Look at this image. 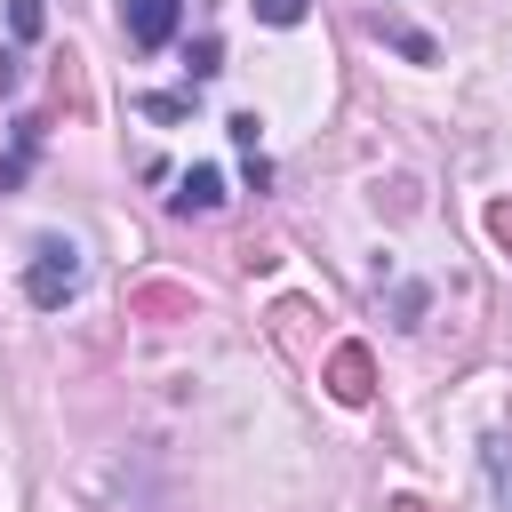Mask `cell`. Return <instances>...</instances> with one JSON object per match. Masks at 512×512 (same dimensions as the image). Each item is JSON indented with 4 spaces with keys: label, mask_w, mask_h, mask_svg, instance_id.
Listing matches in <instances>:
<instances>
[{
    "label": "cell",
    "mask_w": 512,
    "mask_h": 512,
    "mask_svg": "<svg viewBox=\"0 0 512 512\" xmlns=\"http://www.w3.org/2000/svg\"><path fill=\"white\" fill-rule=\"evenodd\" d=\"M184 64H192V80H208V72H224V48H216V40H192Z\"/></svg>",
    "instance_id": "9c48e42d"
},
{
    "label": "cell",
    "mask_w": 512,
    "mask_h": 512,
    "mask_svg": "<svg viewBox=\"0 0 512 512\" xmlns=\"http://www.w3.org/2000/svg\"><path fill=\"white\" fill-rule=\"evenodd\" d=\"M184 24V0H120V32L128 48H168Z\"/></svg>",
    "instance_id": "7a4b0ae2"
},
{
    "label": "cell",
    "mask_w": 512,
    "mask_h": 512,
    "mask_svg": "<svg viewBox=\"0 0 512 512\" xmlns=\"http://www.w3.org/2000/svg\"><path fill=\"white\" fill-rule=\"evenodd\" d=\"M24 296L40 304V312H56V304H72L80 296V248L72 240H32V264H24Z\"/></svg>",
    "instance_id": "6da1fadb"
},
{
    "label": "cell",
    "mask_w": 512,
    "mask_h": 512,
    "mask_svg": "<svg viewBox=\"0 0 512 512\" xmlns=\"http://www.w3.org/2000/svg\"><path fill=\"white\" fill-rule=\"evenodd\" d=\"M32 152H40V120H24V128H16V152L0 160V192H16V184H24V168H32Z\"/></svg>",
    "instance_id": "8992f818"
},
{
    "label": "cell",
    "mask_w": 512,
    "mask_h": 512,
    "mask_svg": "<svg viewBox=\"0 0 512 512\" xmlns=\"http://www.w3.org/2000/svg\"><path fill=\"white\" fill-rule=\"evenodd\" d=\"M488 480H496V504L512 512V440H488Z\"/></svg>",
    "instance_id": "ba28073f"
},
{
    "label": "cell",
    "mask_w": 512,
    "mask_h": 512,
    "mask_svg": "<svg viewBox=\"0 0 512 512\" xmlns=\"http://www.w3.org/2000/svg\"><path fill=\"white\" fill-rule=\"evenodd\" d=\"M224 128H232V144H240V152H256V128H264V120H256V112H232Z\"/></svg>",
    "instance_id": "8fae6325"
},
{
    "label": "cell",
    "mask_w": 512,
    "mask_h": 512,
    "mask_svg": "<svg viewBox=\"0 0 512 512\" xmlns=\"http://www.w3.org/2000/svg\"><path fill=\"white\" fill-rule=\"evenodd\" d=\"M336 400H368V352L360 344L336 352Z\"/></svg>",
    "instance_id": "5b68a950"
},
{
    "label": "cell",
    "mask_w": 512,
    "mask_h": 512,
    "mask_svg": "<svg viewBox=\"0 0 512 512\" xmlns=\"http://www.w3.org/2000/svg\"><path fill=\"white\" fill-rule=\"evenodd\" d=\"M40 24H48V0H8V32H16V48L40 40Z\"/></svg>",
    "instance_id": "52a82bcc"
},
{
    "label": "cell",
    "mask_w": 512,
    "mask_h": 512,
    "mask_svg": "<svg viewBox=\"0 0 512 512\" xmlns=\"http://www.w3.org/2000/svg\"><path fill=\"white\" fill-rule=\"evenodd\" d=\"M136 112H152V120H176V112H184V96H136Z\"/></svg>",
    "instance_id": "7c38bea8"
},
{
    "label": "cell",
    "mask_w": 512,
    "mask_h": 512,
    "mask_svg": "<svg viewBox=\"0 0 512 512\" xmlns=\"http://www.w3.org/2000/svg\"><path fill=\"white\" fill-rule=\"evenodd\" d=\"M256 16H264V24H280V32H288V24H304V0H256Z\"/></svg>",
    "instance_id": "30bf717a"
},
{
    "label": "cell",
    "mask_w": 512,
    "mask_h": 512,
    "mask_svg": "<svg viewBox=\"0 0 512 512\" xmlns=\"http://www.w3.org/2000/svg\"><path fill=\"white\" fill-rule=\"evenodd\" d=\"M168 208H176V216H216V208H224V176H216V168H184Z\"/></svg>",
    "instance_id": "3957f363"
},
{
    "label": "cell",
    "mask_w": 512,
    "mask_h": 512,
    "mask_svg": "<svg viewBox=\"0 0 512 512\" xmlns=\"http://www.w3.org/2000/svg\"><path fill=\"white\" fill-rule=\"evenodd\" d=\"M368 32H376V40H392L408 64H432V56H440V40H432V32H416V24H400V16H368Z\"/></svg>",
    "instance_id": "277c9868"
}]
</instances>
